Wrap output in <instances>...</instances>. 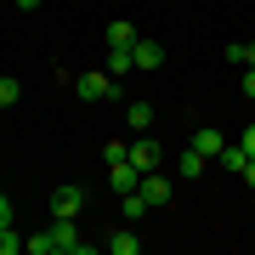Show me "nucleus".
<instances>
[{"instance_id":"20e7f679","label":"nucleus","mask_w":255,"mask_h":255,"mask_svg":"<svg viewBox=\"0 0 255 255\" xmlns=\"http://www.w3.org/2000/svg\"><path fill=\"white\" fill-rule=\"evenodd\" d=\"M80 210H85V193L74 187V182L51 193V216H63V221H74V216H80Z\"/></svg>"},{"instance_id":"f03ea898","label":"nucleus","mask_w":255,"mask_h":255,"mask_svg":"<svg viewBox=\"0 0 255 255\" xmlns=\"http://www.w3.org/2000/svg\"><path fill=\"white\" fill-rule=\"evenodd\" d=\"M142 176H147V170H142V164L130 159V153L119 159V164H108V182H114V193H136V187H142Z\"/></svg>"},{"instance_id":"1a4fd4ad","label":"nucleus","mask_w":255,"mask_h":255,"mask_svg":"<svg viewBox=\"0 0 255 255\" xmlns=\"http://www.w3.org/2000/svg\"><path fill=\"white\" fill-rule=\"evenodd\" d=\"M102 250H108V255H136V250H142V238L125 227V233H108V238H102Z\"/></svg>"},{"instance_id":"6e6552de","label":"nucleus","mask_w":255,"mask_h":255,"mask_svg":"<svg viewBox=\"0 0 255 255\" xmlns=\"http://www.w3.org/2000/svg\"><path fill=\"white\" fill-rule=\"evenodd\" d=\"M176 176H182V182H199V176H204V153H199V147H182V159H176Z\"/></svg>"},{"instance_id":"423d86ee","label":"nucleus","mask_w":255,"mask_h":255,"mask_svg":"<svg viewBox=\"0 0 255 255\" xmlns=\"http://www.w3.org/2000/svg\"><path fill=\"white\" fill-rule=\"evenodd\" d=\"M102 40H108V51H130L142 34H136V28H130L125 17H119V23H108V34H102Z\"/></svg>"},{"instance_id":"6ab92c4d","label":"nucleus","mask_w":255,"mask_h":255,"mask_svg":"<svg viewBox=\"0 0 255 255\" xmlns=\"http://www.w3.org/2000/svg\"><path fill=\"white\" fill-rule=\"evenodd\" d=\"M6 221H17V210H11V199L0 193V227H6Z\"/></svg>"},{"instance_id":"9b49d317","label":"nucleus","mask_w":255,"mask_h":255,"mask_svg":"<svg viewBox=\"0 0 255 255\" xmlns=\"http://www.w3.org/2000/svg\"><path fill=\"white\" fill-rule=\"evenodd\" d=\"M125 125H130V130L142 136V130L153 125V102H125Z\"/></svg>"},{"instance_id":"dca6fc26","label":"nucleus","mask_w":255,"mask_h":255,"mask_svg":"<svg viewBox=\"0 0 255 255\" xmlns=\"http://www.w3.org/2000/svg\"><path fill=\"white\" fill-rule=\"evenodd\" d=\"M130 68H136V57H130V51H108V74H114V80H125Z\"/></svg>"},{"instance_id":"aec40b11","label":"nucleus","mask_w":255,"mask_h":255,"mask_svg":"<svg viewBox=\"0 0 255 255\" xmlns=\"http://www.w3.org/2000/svg\"><path fill=\"white\" fill-rule=\"evenodd\" d=\"M244 97L255 102V68H244Z\"/></svg>"},{"instance_id":"f8f14e48","label":"nucleus","mask_w":255,"mask_h":255,"mask_svg":"<svg viewBox=\"0 0 255 255\" xmlns=\"http://www.w3.org/2000/svg\"><path fill=\"white\" fill-rule=\"evenodd\" d=\"M147 210H153V204H147L142 193H119V216H125V221H142Z\"/></svg>"},{"instance_id":"4468645a","label":"nucleus","mask_w":255,"mask_h":255,"mask_svg":"<svg viewBox=\"0 0 255 255\" xmlns=\"http://www.w3.org/2000/svg\"><path fill=\"white\" fill-rule=\"evenodd\" d=\"M17 97H23V85L11 80V74H0V114H6V108H17Z\"/></svg>"},{"instance_id":"39448f33","label":"nucleus","mask_w":255,"mask_h":255,"mask_svg":"<svg viewBox=\"0 0 255 255\" xmlns=\"http://www.w3.org/2000/svg\"><path fill=\"white\" fill-rule=\"evenodd\" d=\"M187 147H199V153H204V159H216V153H221V147H227V136H221V130H216V125H199V130H193V136H187Z\"/></svg>"},{"instance_id":"412c9836","label":"nucleus","mask_w":255,"mask_h":255,"mask_svg":"<svg viewBox=\"0 0 255 255\" xmlns=\"http://www.w3.org/2000/svg\"><path fill=\"white\" fill-rule=\"evenodd\" d=\"M244 182H250V193H255V159H250V164H244Z\"/></svg>"},{"instance_id":"9d476101","label":"nucleus","mask_w":255,"mask_h":255,"mask_svg":"<svg viewBox=\"0 0 255 255\" xmlns=\"http://www.w3.org/2000/svg\"><path fill=\"white\" fill-rule=\"evenodd\" d=\"M130 57H136V68H159V63H164V46H159V40H136Z\"/></svg>"},{"instance_id":"ddd939ff","label":"nucleus","mask_w":255,"mask_h":255,"mask_svg":"<svg viewBox=\"0 0 255 255\" xmlns=\"http://www.w3.org/2000/svg\"><path fill=\"white\" fill-rule=\"evenodd\" d=\"M216 159H221V170H233V176H244V164H250V153H244L238 142H233V147H221Z\"/></svg>"},{"instance_id":"5701e85b","label":"nucleus","mask_w":255,"mask_h":255,"mask_svg":"<svg viewBox=\"0 0 255 255\" xmlns=\"http://www.w3.org/2000/svg\"><path fill=\"white\" fill-rule=\"evenodd\" d=\"M244 68H255V46H250V63H244Z\"/></svg>"},{"instance_id":"0eeeda50","label":"nucleus","mask_w":255,"mask_h":255,"mask_svg":"<svg viewBox=\"0 0 255 255\" xmlns=\"http://www.w3.org/2000/svg\"><path fill=\"white\" fill-rule=\"evenodd\" d=\"M130 159H136L142 170H159V142H153V136H147V130H142V136L130 142Z\"/></svg>"},{"instance_id":"f257e3e1","label":"nucleus","mask_w":255,"mask_h":255,"mask_svg":"<svg viewBox=\"0 0 255 255\" xmlns=\"http://www.w3.org/2000/svg\"><path fill=\"white\" fill-rule=\"evenodd\" d=\"M74 97L80 102H119V85H114V74H80Z\"/></svg>"},{"instance_id":"a211bd4d","label":"nucleus","mask_w":255,"mask_h":255,"mask_svg":"<svg viewBox=\"0 0 255 255\" xmlns=\"http://www.w3.org/2000/svg\"><path fill=\"white\" fill-rule=\"evenodd\" d=\"M238 147H244V153L255 159V125H244V136H238Z\"/></svg>"},{"instance_id":"f3484780","label":"nucleus","mask_w":255,"mask_h":255,"mask_svg":"<svg viewBox=\"0 0 255 255\" xmlns=\"http://www.w3.org/2000/svg\"><path fill=\"white\" fill-rule=\"evenodd\" d=\"M125 153H130V142H108V147H102V159H108V164H119Z\"/></svg>"},{"instance_id":"4be33fe9","label":"nucleus","mask_w":255,"mask_h":255,"mask_svg":"<svg viewBox=\"0 0 255 255\" xmlns=\"http://www.w3.org/2000/svg\"><path fill=\"white\" fill-rule=\"evenodd\" d=\"M34 6H40V0H17V11H34Z\"/></svg>"},{"instance_id":"2eb2a0df","label":"nucleus","mask_w":255,"mask_h":255,"mask_svg":"<svg viewBox=\"0 0 255 255\" xmlns=\"http://www.w3.org/2000/svg\"><path fill=\"white\" fill-rule=\"evenodd\" d=\"M0 255H23V233L11 227V221L0 227Z\"/></svg>"},{"instance_id":"7ed1b4c3","label":"nucleus","mask_w":255,"mask_h":255,"mask_svg":"<svg viewBox=\"0 0 255 255\" xmlns=\"http://www.w3.org/2000/svg\"><path fill=\"white\" fill-rule=\"evenodd\" d=\"M136 193H142V199H147V204H153V210H164V204H170V199H176V193H170V176H159V170H147Z\"/></svg>"}]
</instances>
